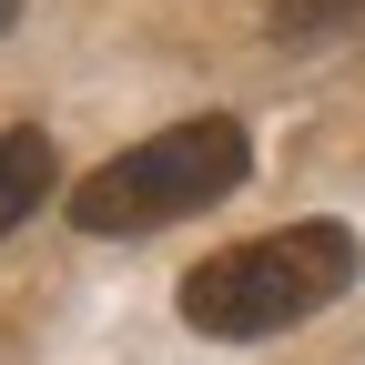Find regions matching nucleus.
Here are the masks:
<instances>
[{
  "label": "nucleus",
  "mask_w": 365,
  "mask_h": 365,
  "mask_svg": "<svg viewBox=\"0 0 365 365\" xmlns=\"http://www.w3.org/2000/svg\"><path fill=\"white\" fill-rule=\"evenodd\" d=\"M355 234L345 223H284V234H254V244H223L182 274V325L213 335V345H264L304 325V314H325L345 284H355Z\"/></svg>",
  "instance_id": "1"
},
{
  "label": "nucleus",
  "mask_w": 365,
  "mask_h": 365,
  "mask_svg": "<svg viewBox=\"0 0 365 365\" xmlns=\"http://www.w3.org/2000/svg\"><path fill=\"white\" fill-rule=\"evenodd\" d=\"M254 173V143L234 112H203V122H173V132H143L132 153L91 163L71 182V223L81 234H153V223H182L223 203L234 182Z\"/></svg>",
  "instance_id": "2"
},
{
  "label": "nucleus",
  "mask_w": 365,
  "mask_h": 365,
  "mask_svg": "<svg viewBox=\"0 0 365 365\" xmlns=\"http://www.w3.org/2000/svg\"><path fill=\"white\" fill-rule=\"evenodd\" d=\"M41 193H51V143H41L31 122H11V132H0V234L31 223Z\"/></svg>",
  "instance_id": "3"
},
{
  "label": "nucleus",
  "mask_w": 365,
  "mask_h": 365,
  "mask_svg": "<svg viewBox=\"0 0 365 365\" xmlns=\"http://www.w3.org/2000/svg\"><path fill=\"white\" fill-rule=\"evenodd\" d=\"M264 31L284 51H325V41H365V0H274Z\"/></svg>",
  "instance_id": "4"
},
{
  "label": "nucleus",
  "mask_w": 365,
  "mask_h": 365,
  "mask_svg": "<svg viewBox=\"0 0 365 365\" xmlns=\"http://www.w3.org/2000/svg\"><path fill=\"white\" fill-rule=\"evenodd\" d=\"M11 21H21V0H0V31H11Z\"/></svg>",
  "instance_id": "5"
}]
</instances>
